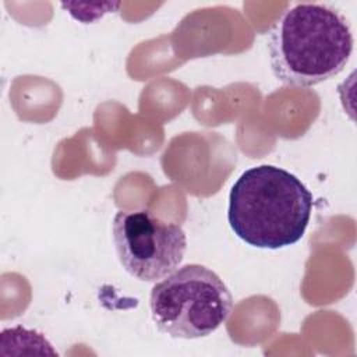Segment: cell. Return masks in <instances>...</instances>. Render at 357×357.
Masks as SVG:
<instances>
[{
	"label": "cell",
	"mask_w": 357,
	"mask_h": 357,
	"mask_svg": "<svg viewBox=\"0 0 357 357\" xmlns=\"http://www.w3.org/2000/svg\"><path fill=\"white\" fill-rule=\"evenodd\" d=\"M312 194L293 173L259 165L243 172L229 194L227 220L255 248L279 250L300 241L312 212Z\"/></svg>",
	"instance_id": "cell-1"
},
{
	"label": "cell",
	"mask_w": 357,
	"mask_h": 357,
	"mask_svg": "<svg viewBox=\"0 0 357 357\" xmlns=\"http://www.w3.org/2000/svg\"><path fill=\"white\" fill-rule=\"evenodd\" d=\"M63 8H66L73 18L81 21L84 24L92 22L95 20L102 18L105 14L112 13L113 10L120 7V3H98V4H77V3H63Z\"/></svg>",
	"instance_id": "cell-5"
},
{
	"label": "cell",
	"mask_w": 357,
	"mask_h": 357,
	"mask_svg": "<svg viewBox=\"0 0 357 357\" xmlns=\"http://www.w3.org/2000/svg\"><path fill=\"white\" fill-rule=\"evenodd\" d=\"M113 241L123 268L142 282H156L174 272L187 247L180 225L163 222L148 211L117 212Z\"/></svg>",
	"instance_id": "cell-4"
},
{
	"label": "cell",
	"mask_w": 357,
	"mask_h": 357,
	"mask_svg": "<svg viewBox=\"0 0 357 357\" xmlns=\"http://www.w3.org/2000/svg\"><path fill=\"white\" fill-rule=\"evenodd\" d=\"M233 297L212 269L184 265L155 283L149 296L156 328L174 339H198L215 332L230 315Z\"/></svg>",
	"instance_id": "cell-3"
},
{
	"label": "cell",
	"mask_w": 357,
	"mask_h": 357,
	"mask_svg": "<svg viewBox=\"0 0 357 357\" xmlns=\"http://www.w3.org/2000/svg\"><path fill=\"white\" fill-rule=\"evenodd\" d=\"M268 47L272 71L280 82L312 86L346 67L353 52V33L335 7L297 3L273 25Z\"/></svg>",
	"instance_id": "cell-2"
}]
</instances>
